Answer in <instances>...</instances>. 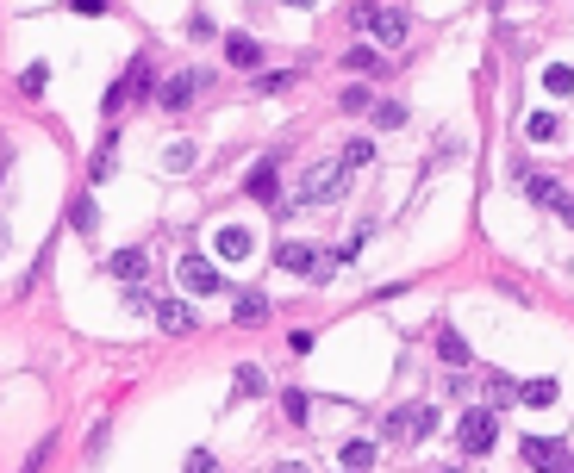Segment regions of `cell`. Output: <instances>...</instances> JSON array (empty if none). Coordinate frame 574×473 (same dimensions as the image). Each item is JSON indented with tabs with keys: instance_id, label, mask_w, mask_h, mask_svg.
<instances>
[{
	"instance_id": "obj_19",
	"label": "cell",
	"mask_w": 574,
	"mask_h": 473,
	"mask_svg": "<svg viewBox=\"0 0 574 473\" xmlns=\"http://www.w3.org/2000/svg\"><path fill=\"white\" fill-rule=\"evenodd\" d=\"M525 194H531L537 206H556V200H562V187H556L550 175H531V168H525Z\"/></svg>"
},
{
	"instance_id": "obj_2",
	"label": "cell",
	"mask_w": 574,
	"mask_h": 473,
	"mask_svg": "<svg viewBox=\"0 0 574 473\" xmlns=\"http://www.w3.org/2000/svg\"><path fill=\"white\" fill-rule=\"evenodd\" d=\"M350 25H362V31H375V38H381L387 50H400V44H406V31H413L400 6H375V0H362V6H350Z\"/></svg>"
},
{
	"instance_id": "obj_35",
	"label": "cell",
	"mask_w": 574,
	"mask_h": 473,
	"mask_svg": "<svg viewBox=\"0 0 574 473\" xmlns=\"http://www.w3.org/2000/svg\"><path fill=\"white\" fill-rule=\"evenodd\" d=\"M187 473H219V468H213V455H206V449H194V455H187Z\"/></svg>"
},
{
	"instance_id": "obj_32",
	"label": "cell",
	"mask_w": 574,
	"mask_h": 473,
	"mask_svg": "<svg viewBox=\"0 0 574 473\" xmlns=\"http://www.w3.org/2000/svg\"><path fill=\"white\" fill-rule=\"evenodd\" d=\"M487 392H493V405H506V399H512V392H518V386H512V380H506V374H487Z\"/></svg>"
},
{
	"instance_id": "obj_30",
	"label": "cell",
	"mask_w": 574,
	"mask_h": 473,
	"mask_svg": "<svg viewBox=\"0 0 574 473\" xmlns=\"http://www.w3.org/2000/svg\"><path fill=\"white\" fill-rule=\"evenodd\" d=\"M50 455H57V436H44V443L25 455V468H19V473H44V461H50Z\"/></svg>"
},
{
	"instance_id": "obj_6",
	"label": "cell",
	"mask_w": 574,
	"mask_h": 473,
	"mask_svg": "<svg viewBox=\"0 0 574 473\" xmlns=\"http://www.w3.org/2000/svg\"><path fill=\"white\" fill-rule=\"evenodd\" d=\"M430 430H437V411H430V405H400V411L381 424V436H406V443H425Z\"/></svg>"
},
{
	"instance_id": "obj_33",
	"label": "cell",
	"mask_w": 574,
	"mask_h": 473,
	"mask_svg": "<svg viewBox=\"0 0 574 473\" xmlns=\"http://www.w3.org/2000/svg\"><path fill=\"white\" fill-rule=\"evenodd\" d=\"M162 162H169V168H187V162H194V143H169V156H162Z\"/></svg>"
},
{
	"instance_id": "obj_23",
	"label": "cell",
	"mask_w": 574,
	"mask_h": 473,
	"mask_svg": "<svg viewBox=\"0 0 574 473\" xmlns=\"http://www.w3.org/2000/svg\"><path fill=\"white\" fill-rule=\"evenodd\" d=\"M518 399H525V405H556V380H525Z\"/></svg>"
},
{
	"instance_id": "obj_28",
	"label": "cell",
	"mask_w": 574,
	"mask_h": 473,
	"mask_svg": "<svg viewBox=\"0 0 574 473\" xmlns=\"http://www.w3.org/2000/svg\"><path fill=\"white\" fill-rule=\"evenodd\" d=\"M337 107H344V113H375L369 88H344V94H337Z\"/></svg>"
},
{
	"instance_id": "obj_36",
	"label": "cell",
	"mask_w": 574,
	"mask_h": 473,
	"mask_svg": "<svg viewBox=\"0 0 574 473\" xmlns=\"http://www.w3.org/2000/svg\"><path fill=\"white\" fill-rule=\"evenodd\" d=\"M550 212H556V219H562V225H574V194H562V200H556V206H550Z\"/></svg>"
},
{
	"instance_id": "obj_38",
	"label": "cell",
	"mask_w": 574,
	"mask_h": 473,
	"mask_svg": "<svg viewBox=\"0 0 574 473\" xmlns=\"http://www.w3.org/2000/svg\"><path fill=\"white\" fill-rule=\"evenodd\" d=\"M287 6H312V0H287Z\"/></svg>"
},
{
	"instance_id": "obj_39",
	"label": "cell",
	"mask_w": 574,
	"mask_h": 473,
	"mask_svg": "<svg viewBox=\"0 0 574 473\" xmlns=\"http://www.w3.org/2000/svg\"><path fill=\"white\" fill-rule=\"evenodd\" d=\"M437 473H462V468H437Z\"/></svg>"
},
{
	"instance_id": "obj_40",
	"label": "cell",
	"mask_w": 574,
	"mask_h": 473,
	"mask_svg": "<svg viewBox=\"0 0 574 473\" xmlns=\"http://www.w3.org/2000/svg\"><path fill=\"white\" fill-rule=\"evenodd\" d=\"M0 249H6V231H0Z\"/></svg>"
},
{
	"instance_id": "obj_4",
	"label": "cell",
	"mask_w": 574,
	"mask_h": 473,
	"mask_svg": "<svg viewBox=\"0 0 574 473\" xmlns=\"http://www.w3.org/2000/svg\"><path fill=\"white\" fill-rule=\"evenodd\" d=\"M275 268H287V274H306V280H318V287H325L337 262H325L312 243H293V236H287V243H275Z\"/></svg>"
},
{
	"instance_id": "obj_17",
	"label": "cell",
	"mask_w": 574,
	"mask_h": 473,
	"mask_svg": "<svg viewBox=\"0 0 574 473\" xmlns=\"http://www.w3.org/2000/svg\"><path fill=\"white\" fill-rule=\"evenodd\" d=\"M337 461H344L350 473H369V468H375V443H362V436H356V443H344V455H337Z\"/></svg>"
},
{
	"instance_id": "obj_10",
	"label": "cell",
	"mask_w": 574,
	"mask_h": 473,
	"mask_svg": "<svg viewBox=\"0 0 574 473\" xmlns=\"http://www.w3.org/2000/svg\"><path fill=\"white\" fill-rule=\"evenodd\" d=\"M107 274L126 280V287H138L144 274H150V262H144V249H119V255H107Z\"/></svg>"
},
{
	"instance_id": "obj_5",
	"label": "cell",
	"mask_w": 574,
	"mask_h": 473,
	"mask_svg": "<svg viewBox=\"0 0 574 473\" xmlns=\"http://www.w3.org/2000/svg\"><path fill=\"white\" fill-rule=\"evenodd\" d=\"M518 455H525V468H537V473H574V455L562 443H550V436H525Z\"/></svg>"
},
{
	"instance_id": "obj_11",
	"label": "cell",
	"mask_w": 574,
	"mask_h": 473,
	"mask_svg": "<svg viewBox=\"0 0 574 473\" xmlns=\"http://www.w3.org/2000/svg\"><path fill=\"white\" fill-rule=\"evenodd\" d=\"M200 94V75H175V82H162V113H187V100Z\"/></svg>"
},
{
	"instance_id": "obj_13",
	"label": "cell",
	"mask_w": 574,
	"mask_h": 473,
	"mask_svg": "<svg viewBox=\"0 0 574 473\" xmlns=\"http://www.w3.org/2000/svg\"><path fill=\"white\" fill-rule=\"evenodd\" d=\"M231 318H238L244 331H257V324H269V299H263V293H238V299H231Z\"/></svg>"
},
{
	"instance_id": "obj_31",
	"label": "cell",
	"mask_w": 574,
	"mask_h": 473,
	"mask_svg": "<svg viewBox=\"0 0 574 473\" xmlns=\"http://www.w3.org/2000/svg\"><path fill=\"white\" fill-rule=\"evenodd\" d=\"M19 88H25V94H44V88H50V69H44V63H31V69L19 75Z\"/></svg>"
},
{
	"instance_id": "obj_20",
	"label": "cell",
	"mask_w": 574,
	"mask_h": 473,
	"mask_svg": "<svg viewBox=\"0 0 574 473\" xmlns=\"http://www.w3.org/2000/svg\"><path fill=\"white\" fill-rule=\"evenodd\" d=\"M263 392H269L263 367H257V361H244V367H238V399H263Z\"/></svg>"
},
{
	"instance_id": "obj_7",
	"label": "cell",
	"mask_w": 574,
	"mask_h": 473,
	"mask_svg": "<svg viewBox=\"0 0 574 473\" xmlns=\"http://www.w3.org/2000/svg\"><path fill=\"white\" fill-rule=\"evenodd\" d=\"M150 88H156V69H150V63H132V69H126V82H119V88H113V94H107V107H113V113H119V107H126V94H132V100H138V94H150Z\"/></svg>"
},
{
	"instance_id": "obj_18",
	"label": "cell",
	"mask_w": 574,
	"mask_h": 473,
	"mask_svg": "<svg viewBox=\"0 0 574 473\" xmlns=\"http://www.w3.org/2000/svg\"><path fill=\"white\" fill-rule=\"evenodd\" d=\"M337 162H344V168H369V162H375V143H369V137H350V143L337 150Z\"/></svg>"
},
{
	"instance_id": "obj_37",
	"label": "cell",
	"mask_w": 574,
	"mask_h": 473,
	"mask_svg": "<svg viewBox=\"0 0 574 473\" xmlns=\"http://www.w3.org/2000/svg\"><path fill=\"white\" fill-rule=\"evenodd\" d=\"M275 473H306V461H282V468H275Z\"/></svg>"
},
{
	"instance_id": "obj_16",
	"label": "cell",
	"mask_w": 574,
	"mask_h": 473,
	"mask_svg": "<svg viewBox=\"0 0 574 473\" xmlns=\"http://www.w3.org/2000/svg\"><path fill=\"white\" fill-rule=\"evenodd\" d=\"M219 255H225V262H244V255H250V231H244V225H225V231H219Z\"/></svg>"
},
{
	"instance_id": "obj_9",
	"label": "cell",
	"mask_w": 574,
	"mask_h": 473,
	"mask_svg": "<svg viewBox=\"0 0 574 473\" xmlns=\"http://www.w3.org/2000/svg\"><path fill=\"white\" fill-rule=\"evenodd\" d=\"M156 324H162L169 337H187L200 318H194V305H187V299H162V305H156Z\"/></svg>"
},
{
	"instance_id": "obj_15",
	"label": "cell",
	"mask_w": 574,
	"mask_h": 473,
	"mask_svg": "<svg viewBox=\"0 0 574 473\" xmlns=\"http://www.w3.org/2000/svg\"><path fill=\"white\" fill-rule=\"evenodd\" d=\"M437 355H443V367H468V343H462V331H437Z\"/></svg>"
},
{
	"instance_id": "obj_12",
	"label": "cell",
	"mask_w": 574,
	"mask_h": 473,
	"mask_svg": "<svg viewBox=\"0 0 574 473\" xmlns=\"http://www.w3.org/2000/svg\"><path fill=\"white\" fill-rule=\"evenodd\" d=\"M225 63H231V69H257V63H263V44L244 38V31H231V38H225Z\"/></svg>"
},
{
	"instance_id": "obj_34",
	"label": "cell",
	"mask_w": 574,
	"mask_h": 473,
	"mask_svg": "<svg viewBox=\"0 0 574 473\" xmlns=\"http://www.w3.org/2000/svg\"><path fill=\"white\" fill-rule=\"evenodd\" d=\"M282 88H293V69H282V75H263V94H282Z\"/></svg>"
},
{
	"instance_id": "obj_1",
	"label": "cell",
	"mask_w": 574,
	"mask_h": 473,
	"mask_svg": "<svg viewBox=\"0 0 574 473\" xmlns=\"http://www.w3.org/2000/svg\"><path fill=\"white\" fill-rule=\"evenodd\" d=\"M344 187H350V168H344V162H312V168L300 175L293 206H331V200H344Z\"/></svg>"
},
{
	"instance_id": "obj_14",
	"label": "cell",
	"mask_w": 574,
	"mask_h": 473,
	"mask_svg": "<svg viewBox=\"0 0 574 473\" xmlns=\"http://www.w3.org/2000/svg\"><path fill=\"white\" fill-rule=\"evenodd\" d=\"M69 231H75V236H94V231H100V206H94L88 194H82V200H69Z\"/></svg>"
},
{
	"instance_id": "obj_26",
	"label": "cell",
	"mask_w": 574,
	"mask_h": 473,
	"mask_svg": "<svg viewBox=\"0 0 574 473\" xmlns=\"http://www.w3.org/2000/svg\"><path fill=\"white\" fill-rule=\"evenodd\" d=\"M375 125H381V131H400V125H406V107H400V100H381V107H375Z\"/></svg>"
},
{
	"instance_id": "obj_8",
	"label": "cell",
	"mask_w": 574,
	"mask_h": 473,
	"mask_svg": "<svg viewBox=\"0 0 574 473\" xmlns=\"http://www.w3.org/2000/svg\"><path fill=\"white\" fill-rule=\"evenodd\" d=\"M181 287H187V293H219L225 280H219V268H213L206 255H187V262H181Z\"/></svg>"
},
{
	"instance_id": "obj_29",
	"label": "cell",
	"mask_w": 574,
	"mask_h": 473,
	"mask_svg": "<svg viewBox=\"0 0 574 473\" xmlns=\"http://www.w3.org/2000/svg\"><path fill=\"white\" fill-rule=\"evenodd\" d=\"M107 175H113V137H107V143L94 150V162H88V181H107Z\"/></svg>"
},
{
	"instance_id": "obj_27",
	"label": "cell",
	"mask_w": 574,
	"mask_h": 473,
	"mask_svg": "<svg viewBox=\"0 0 574 473\" xmlns=\"http://www.w3.org/2000/svg\"><path fill=\"white\" fill-rule=\"evenodd\" d=\"M250 194H257V200H275V162H257V175H250Z\"/></svg>"
},
{
	"instance_id": "obj_21",
	"label": "cell",
	"mask_w": 574,
	"mask_h": 473,
	"mask_svg": "<svg viewBox=\"0 0 574 473\" xmlns=\"http://www.w3.org/2000/svg\"><path fill=\"white\" fill-rule=\"evenodd\" d=\"M556 131H562L556 113H531V118H525V137H531V143H556Z\"/></svg>"
},
{
	"instance_id": "obj_25",
	"label": "cell",
	"mask_w": 574,
	"mask_h": 473,
	"mask_svg": "<svg viewBox=\"0 0 574 473\" xmlns=\"http://www.w3.org/2000/svg\"><path fill=\"white\" fill-rule=\"evenodd\" d=\"M544 88H550V94H574V69L569 63H550V69H544Z\"/></svg>"
},
{
	"instance_id": "obj_24",
	"label": "cell",
	"mask_w": 574,
	"mask_h": 473,
	"mask_svg": "<svg viewBox=\"0 0 574 473\" xmlns=\"http://www.w3.org/2000/svg\"><path fill=\"white\" fill-rule=\"evenodd\" d=\"M282 411H287V424H312V417H306L312 405H306V392H300V386H287V392H282Z\"/></svg>"
},
{
	"instance_id": "obj_22",
	"label": "cell",
	"mask_w": 574,
	"mask_h": 473,
	"mask_svg": "<svg viewBox=\"0 0 574 473\" xmlns=\"http://www.w3.org/2000/svg\"><path fill=\"white\" fill-rule=\"evenodd\" d=\"M344 69H356V75H381V50H369V44H356V50L344 56Z\"/></svg>"
},
{
	"instance_id": "obj_3",
	"label": "cell",
	"mask_w": 574,
	"mask_h": 473,
	"mask_svg": "<svg viewBox=\"0 0 574 473\" xmlns=\"http://www.w3.org/2000/svg\"><path fill=\"white\" fill-rule=\"evenodd\" d=\"M456 443H462V455H487V449L500 443V411H493V405H474V411H462V424H456Z\"/></svg>"
}]
</instances>
